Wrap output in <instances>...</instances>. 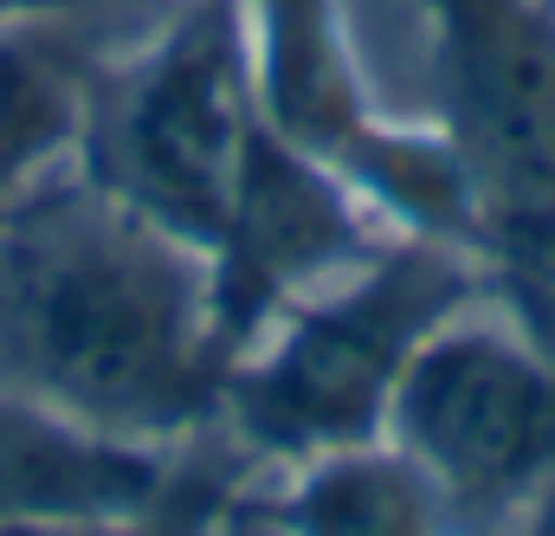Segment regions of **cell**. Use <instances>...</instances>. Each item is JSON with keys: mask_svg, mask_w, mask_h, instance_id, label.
<instances>
[{"mask_svg": "<svg viewBox=\"0 0 555 536\" xmlns=\"http://www.w3.org/2000/svg\"><path fill=\"white\" fill-rule=\"evenodd\" d=\"M207 253L104 194L78 162L0 201V388L91 433L175 452L227 382Z\"/></svg>", "mask_w": 555, "mask_h": 536, "instance_id": "6da1fadb", "label": "cell"}, {"mask_svg": "<svg viewBox=\"0 0 555 536\" xmlns=\"http://www.w3.org/2000/svg\"><path fill=\"white\" fill-rule=\"evenodd\" d=\"M472 304H485V266L465 246L395 233L227 362L214 426L266 472L382 439L414 356Z\"/></svg>", "mask_w": 555, "mask_h": 536, "instance_id": "7a4b0ae2", "label": "cell"}, {"mask_svg": "<svg viewBox=\"0 0 555 536\" xmlns=\"http://www.w3.org/2000/svg\"><path fill=\"white\" fill-rule=\"evenodd\" d=\"M433 117L478 194L485 297L555 356V0H414Z\"/></svg>", "mask_w": 555, "mask_h": 536, "instance_id": "3957f363", "label": "cell"}, {"mask_svg": "<svg viewBox=\"0 0 555 536\" xmlns=\"http://www.w3.org/2000/svg\"><path fill=\"white\" fill-rule=\"evenodd\" d=\"M253 136L259 104L240 7L175 0V13L130 52L91 59L72 162L142 220L207 253L227 227Z\"/></svg>", "mask_w": 555, "mask_h": 536, "instance_id": "277c9868", "label": "cell"}, {"mask_svg": "<svg viewBox=\"0 0 555 536\" xmlns=\"http://www.w3.org/2000/svg\"><path fill=\"white\" fill-rule=\"evenodd\" d=\"M388 433L433 472L465 536L504 524L555 485V356L485 297L414 356Z\"/></svg>", "mask_w": 555, "mask_h": 536, "instance_id": "5b68a950", "label": "cell"}, {"mask_svg": "<svg viewBox=\"0 0 555 536\" xmlns=\"http://www.w3.org/2000/svg\"><path fill=\"white\" fill-rule=\"evenodd\" d=\"M388 240H395V227L330 162L291 149L284 136L259 124L253 155L240 168V188H233V207H227V227L207 246L227 349L240 356L278 310H291L297 297L375 259Z\"/></svg>", "mask_w": 555, "mask_h": 536, "instance_id": "8992f818", "label": "cell"}, {"mask_svg": "<svg viewBox=\"0 0 555 536\" xmlns=\"http://www.w3.org/2000/svg\"><path fill=\"white\" fill-rule=\"evenodd\" d=\"M246 33V72L259 124L291 149L330 162L343 181L395 130L375 98L349 0H233Z\"/></svg>", "mask_w": 555, "mask_h": 536, "instance_id": "52a82bcc", "label": "cell"}, {"mask_svg": "<svg viewBox=\"0 0 555 536\" xmlns=\"http://www.w3.org/2000/svg\"><path fill=\"white\" fill-rule=\"evenodd\" d=\"M175 492V452L91 433L0 388V524H142Z\"/></svg>", "mask_w": 555, "mask_h": 536, "instance_id": "ba28073f", "label": "cell"}, {"mask_svg": "<svg viewBox=\"0 0 555 536\" xmlns=\"http://www.w3.org/2000/svg\"><path fill=\"white\" fill-rule=\"evenodd\" d=\"M259 492L284 536H465L433 472L395 433L266 472Z\"/></svg>", "mask_w": 555, "mask_h": 536, "instance_id": "9c48e42d", "label": "cell"}, {"mask_svg": "<svg viewBox=\"0 0 555 536\" xmlns=\"http://www.w3.org/2000/svg\"><path fill=\"white\" fill-rule=\"evenodd\" d=\"M91 59L59 46V26L0 33V201L72 162Z\"/></svg>", "mask_w": 555, "mask_h": 536, "instance_id": "30bf717a", "label": "cell"}, {"mask_svg": "<svg viewBox=\"0 0 555 536\" xmlns=\"http://www.w3.org/2000/svg\"><path fill=\"white\" fill-rule=\"evenodd\" d=\"M194 536H284V524L272 518V505H266V492L246 478V485H233V492H220L201 518H194Z\"/></svg>", "mask_w": 555, "mask_h": 536, "instance_id": "8fae6325", "label": "cell"}, {"mask_svg": "<svg viewBox=\"0 0 555 536\" xmlns=\"http://www.w3.org/2000/svg\"><path fill=\"white\" fill-rule=\"evenodd\" d=\"M98 0H0V33H33V26H65Z\"/></svg>", "mask_w": 555, "mask_h": 536, "instance_id": "7c38bea8", "label": "cell"}, {"mask_svg": "<svg viewBox=\"0 0 555 536\" xmlns=\"http://www.w3.org/2000/svg\"><path fill=\"white\" fill-rule=\"evenodd\" d=\"M155 518L142 524H0V536H142Z\"/></svg>", "mask_w": 555, "mask_h": 536, "instance_id": "4fadbf2b", "label": "cell"}, {"mask_svg": "<svg viewBox=\"0 0 555 536\" xmlns=\"http://www.w3.org/2000/svg\"><path fill=\"white\" fill-rule=\"evenodd\" d=\"M155 524H162V518H155ZM155 524H149V531H142V536H155Z\"/></svg>", "mask_w": 555, "mask_h": 536, "instance_id": "5bb4252c", "label": "cell"}]
</instances>
